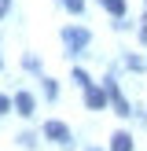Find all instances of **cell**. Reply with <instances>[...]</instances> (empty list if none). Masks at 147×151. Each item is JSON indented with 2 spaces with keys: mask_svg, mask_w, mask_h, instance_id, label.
Instances as JSON below:
<instances>
[{
  "mask_svg": "<svg viewBox=\"0 0 147 151\" xmlns=\"http://www.w3.org/2000/svg\"><path fill=\"white\" fill-rule=\"evenodd\" d=\"M107 88H92V85H85V103H88V107H92V111H103V107H107Z\"/></svg>",
  "mask_w": 147,
  "mask_h": 151,
  "instance_id": "obj_1",
  "label": "cell"
},
{
  "mask_svg": "<svg viewBox=\"0 0 147 151\" xmlns=\"http://www.w3.org/2000/svg\"><path fill=\"white\" fill-rule=\"evenodd\" d=\"M63 41L70 44V52H77L88 44V29H63Z\"/></svg>",
  "mask_w": 147,
  "mask_h": 151,
  "instance_id": "obj_2",
  "label": "cell"
},
{
  "mask_svg": "<svg viewBox=\"0 0 147 151\" xmlns=\"http://www.w3.org/2000/svg\"><path fill=\"white\" fill-rule=\"evenodd\" d=\"M107 92H110V100H114V111H118V114H129V103H125L121 92H118V81H107Z\"/></svg>",
  "mask_w": 147,
  "mask_h": 151,
  "instance_id": "obj_3",
  "label": "cell"
},
{
  "mask_svg": "<svg viewBox=\"0 0 147 151\" xmlns=\"http://www.w3.org/2000/svg\"><path fill=\"white\" fill-rule=\"evenodd\" d=\"M44 137H51V140H59V144H63V140H70V133H66L63 122H48V125H44Z\"/></svg>",
  "mask_w": 147,
  "mask_h": 151,
  "instance_id": "obj_4",
  "label": "cell"
},
{
  "mask_svg": "<svg viewBox=\"0 0 147 151\" xmlns=\"http://www.w3.org/2000/svg\"><path fill=\"white\" fill-rule=\"evenodd\" d=\"M15 107H19V114H33V96L19 92V96H15Z\"/></svg>",
  "mask_w": 147,
  "mask_h": 151,
  "instance_id": "obj_5",
  "label": "cell"
},
{
  "mask_svg": "<svg viewBox=\"0 0 147 151\" xmlns=\"http://www.w3.org/2000/svg\"><path fill=\"white\" fill-rule=\"evenodd\" d=\"M110 151H132V137H129V133H114V144H110Z\"/></svg>",
  "mask_w": 147,
  "mask_h": 151,
  "instance_id": "obj_6",
  "label": "cell"
},
{
  "mask_svg": "<svg viewBox=\"0 0 147 151\" xmlns=\"http://www.w3.org/2000/svg\"><path fill=\"white\" fill-rule=\"evenodd\" d=\"M103 4H107V11H110V15H118V19L125 15V0H103Z\"/></svg>",
  "mask_w": 147,
  "mask_h": 151,
  "instance_id": "obj_7",
  "label": "cell"
},
{
  "mask_svg": "<svg viewBox=\"0 0 147 151\" xmlns=\"http://www.w3.org/2000/svg\"><path fill=\"white\" fill-rule=\"evenodd\" d=\"M63 4H66V7H70V11H74V15H81V7H85V0H63Z\"/></svg>",
  "mask_w": 147,
  "mask_h": 151,
  "instance_id": "obj_8",
  "label": "cell"
},
{
  "mask_svg": "<svg viewBox=\"0 0 147 151\" xmlns=\"http://www.w3.org/2000/svg\"><path fill=\"white\" fill-rule=\"evenodd\" d=\"M74 81H77V85H92V81H88V74H85V70H74Z\"/></svg>",
  "mask_w": 147,
  "mask_h": 151,
  "instance_id": "obj_9",
  "label": "cell"
},
{
  "mask_svg": "<svg viewBox=\"0 0 147 151\" xmlns=\"http://www.w3.org/2000/svg\"><path fill=\"white\" fill-rule=\"evenodd\" d=\"M140 41L147 44V15H143V26H140Z\"/></svg>",
  "mask_w": 147,
  "mask_h": 151,
  "instance_id": "obj_10",
  "label": "cell"
},
{
  "mask_svg": "<svg viewBox=\"0 0 147 151\" xmlns=\"http://www.w3.org/2000/svg\"><path fill=\"white\" fill-rule=\"evenodd\" d=\"M7 107H11V103H7V100H4V96H0V114H4V111H7Z\"/></svg>",
  "mask_w": 147,
  "mask_h": 151,
  "instance_id": "obj_11",
  "label": "cell"
},
{
  "mask_svg": "<svg viewBox=\"0 0 147 151\" xmlns=\"http://www.w3.org/2000/svg\"><path fill=\"white\" fill-rule=\"evenodd\" d=\"M4 11H7V0H0V19H4Z\"/></svg>",
  "mask_w": 147,
  "mask_h": 151,
  "instance_id": "obj_12",
  "label": "cell"
}]
</instances>
